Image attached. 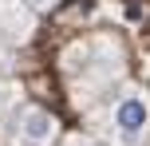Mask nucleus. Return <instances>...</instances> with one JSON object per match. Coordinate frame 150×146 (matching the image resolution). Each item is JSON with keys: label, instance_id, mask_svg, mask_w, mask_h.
Instances as JSON below:
<instances>
[{"label": "nucleus", "instance_id": "obj_1", "mask_svg": "<svg viewBox=\"0 0 150 146\" xmlns=\"http://www.w3.org/2000/svg\"><path fill=\"white\" fill-rule=\"evenodd\" d=\"M111 138L119 146H142L146 142V99H142L138 87H127L115 99V107H111Z\"/></svg>", "mask_w": 150, "mask_h": 146}, {"label": "nucleus", "instance_id": "obj_2", "mask_svg": "<svg viewBox=\"0 0 150 146\" xmlns=\"http://www.w3.org/2000/svg\"><path fill=\"white\" fill-rule=\"evenodd\" d=\"M59 138V118L44 107H24L12 123V146H52Z\"/></svg>", "mask_w": 150, "mask_h": 146}, {"label": "nucleus", "instance_id": "obj_3", "mask_svg": "<svg viewBox=\"0 0 150 146\" xmlns=\"http://www.w3.org/2000/svg\"><path fill=\"white\" fill-rule=\"evenodd\" d=\"M12 99H16V87H12V83H0V115L8 111V103H12Z\"/></svg>", "mask_w": 150, "mask_h": 146}, {"label": "nucleus", "instance_id": "obj_4", "mask_svg": "<svg viewBox=\"0 0 150 146\" xmlns=\"http://www.w3.org/2000/svg\"><path fill=\"white\" fill-rule=\"evenodd\" d=\"M16 4H24V8H36V12H44V8H52L55 0H16Z\"/></svg>", "mask_w": 150, "mask_h": 146}, {"label": "nucleus", "instance_id": "obj_5", "mask_svg": "<svg viewBox=\"0 0 150 146\" xmlns=\"http://www.w3.org/2000/svg\"><path fill=\"white\" fill-rule=\"evenodd\" d=\"M71 146H87V142H71Z\"/></svg>", "mask_w": 150, "mask_h": 146}]
</instances>
